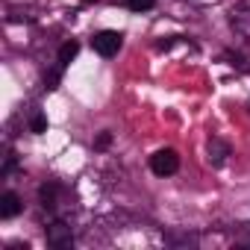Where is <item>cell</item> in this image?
Masks as SVG:
<instances>
[{"label":"cell","mask_w":250,"mask_h":250,"mask_svg":"<svg viewBox=\"0 0 250 250\" xmlns=\"http://www.w3.org/2000/svg\"><path fill=\"white\" fill-rule=\"evenodd\" d=\"M121 44H124V36H121V33H115V30H100V33H94V39H91L94 53H97V56H103V59L115 56V53L121 50Z\"/></svg>","instance_id":"6da1fadb"},{"label":"cell","mask_w":250,"mask_h":250,"mask_svg":"<svg viewBox=\"0 0 250 250\" xmlns=\"http://www.w3.org/2000/svg\"><path fill=\"white\" fill-rule=\"evenodd\" d=\"M177 168H180V156H177V150H171V147L156 150V153L150 156V171H153L156 177H171V174H177Z\"/></svg>","instance_id":"7a4b0ae2"},{"label":"cell","mask_w":250,"mask_h":250,"mask_svg":"<svg viewBox=\"0 0 250 250\" xmlns=\"http://www.w3.org/2000/svg\"><path fill=\"white\" fill-rule=\"evenodd\" d=\"M47 244H50V247H56V250L71 247V244H74V232H71V227H68V224H62V221L50 224V227H47Z\"/></svg>","instance_id":"3957f363"},{"label":"cell","mask_w":250,"mask_h":250,"mask_svg":"<svg viewBox=\"0 0 250 250\" xmlns=\"http://www.w3.org/2000/svg\"><path fill=\"white\" fill-rule=\"evenodd\" d=\"M206 153H209V162H212V165H221V162L229 156V145H227L224 139H209Z\"/></svg>","instance_id":"277c9868"},{"label":"cell","mask_w":250,"mask_h":250,"mask_svg":"<svg viewBox=\"0 0 250 250\" xmlns=\"http://www.w3.org/2000/svg\"><path fill=\"white\" fill-rule=\"evenodd\" d=\"M21 212V197L15 191H6L0 197V218H15Z\"/></svg>","instance_id":"5b68a950"},{"label":"cell","mask_w":250,"mask_h":250,"mask_svg":"<svg viewBox=\"0 0 250 250\" xmlns=\"http://www.w3.org/2000/svg\"><path fill=\"white\" fill-rule=\"evenodd\" d=\"M39 200H42V206L50 212V209H56V186L53 183H44L42 188H39Z\"/></svg>","instance_id":"8992f818"},{"label":"cell","mask_w":250,"mask_h":250,"mask_svg":"<svg viewBox=\"0 0 250 250\" xmlns=\"http://www.w3.org/2000/svg\"><path fill=\"white\" fill-rule=\"evenodd\" d=\"M80 53V44L77 42H65L62 47H59V65L65 68V65H71V59Z\"/></svg>","instance_id":"52a82bcc"},{"label":"cell","mask_w":250,"mask_h":250,"mask_svg":"<svg viewBox=\"0 0 250 250\" xmlns=\"http://www.w3.org/2000/svg\"><path fill=\"white\" fill-rule=\"evenodd\" d=\"M30 130H33V133H39V136H42V133H47V115L36 112V115H33V121H30Z\"/></svg>","instance_id":"ba28073f"},{"label":"cell","mask_w":250,"mask_h":250,"mask_svg":"<svg viewBox=\"0 0 250 250\" xmlns=\"http://www.w3.org/2000/svg\"><path fill=\"white\" fill-rule=\"evenodd\" d=\"M127 6L133 12H145V9H153L156 6V0H127Z\"/></svg>","instance_id":"9c48e42d"},{"label":"cell","mask_w":250,"mask_h":250,"mask_svg":"<svg viewBox=\"0 0 250 250\" xmlns=\"http://www.w3.org/2000/svg\"><path fill=\"white\" fill-rule=\"evenodd\" d=\"M56 85H59V71L44 74V88H56Z\"/></svg>","instance_id":"30bf717a"},{"label":"cell","mask_w":250,"mask_h":250,"mask_svg":"<svg viewBox=\"0 0 250 250\" xmlns=\"http://www.w3.org/2000/svg\"><path fill=\"white\" fill-rule=\"evenodd\" d=\"M109 145H112V136H109V133H100V136H97V142H94V147H97V150H106Z\"/></svg>","instance_id":"8fae6325"},{"label":"cell","mask_w":250,"mask_h":250,"mask_svg":"<svg viewBox=\"0 0 250 250\" xmlns=\"http://www.w3.org/2000/svg\"><path fill=\"white\" fill-rule=\"evenodd\" d=\"M83 3H91V0H83Z\"/></svg>","instance_id":"7c38bea8"}]
</instances>
